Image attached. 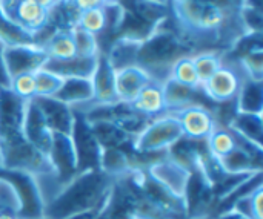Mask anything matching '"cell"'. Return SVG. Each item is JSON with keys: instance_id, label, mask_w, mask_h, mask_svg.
<instances>
[{"instance_id": "cell-14", "label": "cell", "mask_w": 263, "mask_h": 219, "mask_svg": "<svg viewBox=\"0 0 263 219\" xmlns=\"http://www.w3.org/2000/svg\"><path fill=\"white\" fill-rule=\"evenodd\" d=\"M91 81L94 87V100L88 106L79 107L77 111L91 106H108V104L119 103L116 95V69L111 66V63L102 52L97 58V66L91 77Z\"/></svg>"}, {"instance_id": "cell-20", "label": "cell", "mask_w": 263, "mask_h": 219, "mask_svg": "<svg viewBox=\"0 0 263 219\" xmlns=\"http://www.w3.org/2000/svg\"><path fill=\"white\" fill-rule=\"evenodd\" d=\"M54 98L63 101L72 109L88 106L94 100V87L91 78H63L62 87L54 95Z\"/></svg>"}, {"instance_id": "cell-25", "label": "cell", "mask_w": 263, "mask_h": 219, "mask_svg": "<svg viewBox=\"0 0 263 219\" xmlns=\"http://www.w3.org/2000/svg\"><path fill=\"white\" fill-rule=\"evenodd\" d=\"M23 209V195L14 172L0 169V210L20 215Z\"/></svg>"}, {"instance_id": "cell-16", "label": "cell", "mask_w": 263, "mask_h": 219, "mask_svg": "<svg viewBox=\"0 0 263 219\" xmlns=\"http://www.w3.org/2000/svg\"><path fill=\"white\" fill-rule=\"evenodd\" d=\"M52 135H54V132L49 129V126L43 120L39 107L34 104L32 100H29L28 106H26L25 121H23V137H25V140L29 144H32L37 150L48 155L51 143H52Z\"/></svg>"}, {"instance_id": "cell-19", "label": "cell", "mask_w": 263, "mask_h": 219, "mask_svg": "<svg viewBox=\"0 0 263 219\" xmlns=\"http://www.w3.org/2000/svg\"><path fill=\"white\" fill-rule=\"evenodd\" d=\"M227 127L242 141L253 144L259 149H263V120L262 114H242L234 112L230 118Z\"/></svg>"}, {"instance_id": "cell-28", "label": "cell", "mask_w": 263, "mask_h": 219, "mask_svg": "<svg viewBox=\"0 0 263 219\" xmlns=\"http://www.w3.org/2000/svg\"><path fill=\"white\" fill-rule=\"evenodd\" d=\"M237 146L239 144H237L236 135L227 126H222V124H219L213 130V134L208 137V140L205 141V147H206L208 154L217 161H220V160L227 158L230 154H233L237 149Z\"/></svg>"}, {"instance_id": "cell-8", "label": "cell", "mask_w": 263, "mask_h": 219, "mask_svg": "<svg viewBox=\"0 0 263 219\" xmlns=\"http://www.w3.org/2000/svg\"><path fill=\"white\" fill-rule=\"evenodd\" d=\"M176 117L182 129L183 138L196 143H205L213 130L219 126L214 111L208 104H191L176 112H168Z\"/></svg>"}, {"instance_id": "cell-29", "label": "cell", "mask_w": 263, "mask_h": 219, "mask_svg": "<svg viewBox=\"0 0 263 219\" xmlns=\"http://www.w3.org/2000/svg\"><path fill=\"white\" fill-rule=\"evenodd\" d=\"M225 54L219 49H203L193 54V63L200 84L205 83L223 64Z\"/></svg>"}, {"instance_id": "cell-41", "label": "cell", "mask_w": 263, "mask_h": 219, "mask_svg": "<svg viewBox=\"0 0 263 219\" xmlns=\"http://www.w3.org/2000/svg\"><path fill=\"white\" fill-rule=\"evenodd\" d=\"M0 219H20L15 213L6 212V210H0Z\"/></svg>"}, {"instance_id": "cell-43", "label": "cell", "mask_w": 263, "mask_h": 219, "mask_svg": "<svg viewBox=\"0 0 263 219\" xmlns=\"http://www.w3.org/2000/svg\"><path fill=\"white\" fill-rule=\"evenodd\" d=\"M96 219H108V218H106V215L103 213V209H102V212H100V213L97 215V218H96Z\"/></svg>"}, {"instance_id": "cell-42", "label": "cell", "mask_w": 263, "mask_h": 219, "mask_svg": "<svg viewBox=\"0 0 263 219\" xmlns=\"http://www.w3.org/2000/svg\"><path fill=\"white\" fill-rule=\"evenodd\" d=\"M145 2H149V3H154V5H160V6H168L170 0H145Z\"/></svg>"}, {"instance_id": "cell-39", "label": "cell", "mask_w": 263, "mask_h": 219, "mask_svg": "<svg viewBox=\"0 0 263 219\" xmlns=\"http://www.w3.org/2000/svg\"><path fill=\"white\" fill-rule=\"evenodd\" d=\"M100 212H102V209H100V210H94V212L80 213V215H76V216H71V218H68V219H96Z\"/></svg>"}, {"instance_id": "cell-31", "label": "cell", "mask_w": 263, "mask_h": 219, "mask_svg": "<svg viewBox=\"0 0 263 219\" xmlns=\"http://www.w3.org/2000/svg\"><path fill=\"white\" fill-rule=\"evenodd\" d=\"M0 43L3 46H12V45L37 43V40L32 34L26 32L23 28H20L12 20H9L0 8Z\"/></svg>"}, {"instance_id": "cell-10", "label": "cell", "mask_w": 263, "mask_h": 219, "mask_svg": "<svg viewBox=\"0 0 263 219\" xmlns=\"http://www.w3.org/2000/svg\"><path fill=\"white\" fill-rule=\"evenodd\" d=\"M3 14L26 32L37 37L43 32L48 23V9L32 0H0Z\"/></svg>"}, {"instance_id": "cell-11", "label": "cell", "mask_w": 263, "mask_h": 219, "mask_svg": "<svg viewBox=\"0 0 263 219\" xmlns=\"http://www.w3.org/2000/svg\"><path fill=\"white\" fill-rule=\"evenodd\" d=\"M3 57L8 68V72L12 77L35 72L46 63L48 57L40 43H25V45H12L3 48Z\"/></svg>"}, {"instance_id": "cell-1", "label": "cell", "mask_w": 263, "mask_h": 219, "mask_svg": "<svg viewBox=\"0 0 263 219\" xmlns=\"http://www.w3.org/2000/svg\"><path fill=\"white\" fill-rule=\"evenodd\" d=\"M240 6L242 0H170L168 3L176 29L196 49L219 41L233 48L245 35L239 20Z\"/></svg>"}, {"instance_id": "cell-3", "label": "cell", "mask_w": 263, "mask_h": 219, "mask_svg": "<svg viewBox=\"0 0 263 219\" xmlns=\"http://www.w3.org/2000/svg\"><path fill=\"white\" fill-rule=\"evenodd\" d=\"M168 17L142 41L137 55V64L142 66L154 81L160 83L168 78L171 66L179 58L197 52V49L179 34L174 23H171V26L166 23Z\"/></svg>"}, {"instance_id": "cell-5", "label": "cell", "mask_w": 263, "mask_h": 219, "mask_svg": "<svg viewBox=\"0 0 263 219\" xmlns=\"http://www.w3.org/2000/svg\"><path fill=\"white\" fill-rule=\"evenodd\" d=\"M183 138L179 121L173 114H163L149 120L133 138L131 149L139 155L160 157Z\"/></svg>"}, {"instance_id": "cell-15", "label": "cell", "mask_w": 263, "mask_h": 219, "mask_svg": "<svg viewBox=\"0 0 263 219\" xmlns=\"http://www.w3.org/2000/svg\"><path fill=\"white\" fill-rule=\"evenodd\" d=\"M32 101L52 132L71 135L74 126V109L71 106L54 97H35Z\"/></svg>"}, {"instance_id": "cell-17", "label": "cell", "mask_w": 263, "mask_h": 219, "mask_svg": "<svg viewBox=\"0 0 263 219\" xmlns=\"http://www.w3.org/2000/svg\"><path fill=\"white\" fill-rule=\"evenodd\" d=\"M151 75L139 64L125 66L116 71V95L120 103H131L139 92L151 83Z\"/></svg>"}, {"instance_id": "cell-37", "label": "cell", "mask_w": 263, "mask_h": 219, "mask_svg": "<svg viewBox=\"0 0 263 219\" xmlns=\"http://www.w3.org/2000/svg\"><path fill=\"white\" fill-rule=\"evenodd\" d=\"M71 3L76 6V9L79 12L80 11H88V9H92V8H100V6L106 5L105 0H71Z\"/></svg>"}, {"instance_id": "cell-40", "label": "cell", "mask_w": 263, "mask_h": 219, "mask_svg": "<svg viewBox=\"0 0 263 219\" xmlns=\"http://www.w3.org/2000/svg\"><path fill=\"white\" fill-rule=\"evenodd\" d=\"M34 3H37V5H40L42 8H45V9H51L57 2H60V0H32Z\"/></svg>"}, {"instance_id": "cell-32", "label": "cell", "mask_w": 263, "mask_h": 219, "mask_svg": "<svg viewBox=\"0 0 263 219\" xmlns=\"http://www.w3.org/2000/svg\"><path fill=\"white\" fill-rule=\"evenodd\" d=\"M76 26L94 34L96 37H99L100 34H105L108 29V14H106L105 6L92 8L88 11H80L77 15Z\"/></svg>"}, {"instance_id": "cell-7", "label": "cell", "mask_w": 263, "mask_h": 219, "mask_svg": "<svg viewBox=\"0 0 263 219\" xmlns=\"http://www.w3.org/2000/svg\"><path fill=\"white\" fill-rule=\"evenodd\" d=\"M243 78L245 75L237 63L223 60V64L213 74V77L200 84V91L203 97L214 104H230L234 103Z\"/></svg>"}, {"instance_id": "cell-44", "label": "cell", "mask_w": 263, "mask_h": 219, "mask_svg": "<svg viewBox=\"0 0 263 219\" xmlns=\"http://www.w3.org/2000/svg\"><path fill=\"white\" fill-rule=\"evenodd\" d=\"M105 2H106V5H108V3H117L119 0H105Z\"/></svg>"}, {"instance_id": "cell-36", "label": "cell", "mask_w": 263, "mask_h": 219, "mask_svg": "<svg viewBox=\"0 0 263 219\" xmlns=\"http://www.w3.org/2000/svg\"><path fill=\"white\" fill-rule=\"evenodd\" d=\"M3 45L0 43V89H5V87H9V83H11V75L8 72V68H6V63H5V57H3Z\"/></svg>"}, {"instance_id": "cell-45", "label": "cell", "mask_w": 263, "mask_h": 219, "mask_svg": "<svg viewBox=\"0 0 263 219\" xmlns=\"http://www.w3.org/2000/svg\"><path fill=\"white\" fill-rule=\"evenodd\" d=\"M0 169H2V152H0Z\"/></svg>"}, {"instance_id": "cell-27", "label": "cell", "mask_w": 263, "mask_h": 219, "mask_svg": "<svg viewBox=\"0 0 263 219\" xmlns=\"http://www.w3.org/2000/svg\"><path fill=\"white\" fill-rule=\"evenodd\" d=\"M48 60H68L76 57V45L71 31H55L40 41Z\"/></svg>"}, {"instance_id": "cell-13", "label": "cell", "mask_w": 263, "mask_h": 219, "mask_svg": "<svg viewBox=\"0 0 263 219\" xmlns=\"http://www.w3.org/2000/svg\"><path fill=\"white\" fill-rule=\"evenodd\" d=\"M28 101L17 97L9 87L0 89V141L23 135V121Z\"/></svg>"}, {"instance_id": "cell-23", "label": "cell", "mask_w": 263, "mask_h": 219, "mask_svg": "<svg viewBox=\"0 0 263 219\" xmlns=\"http://www.w3.org/2000/svg\"><path fill=\"white\" fill-rule=\"evenodd\" d=\"M142 41L128 38V37H116L108 51H103L105 57L111 63V66L117 71L125 66L137 64V55Z\"/></svg>"}, {"instance_id": "cell-6", "label": "cell", "mask_w": 263, "mask_h": 219, "mask_svg": "<svg viewBox=\"0 0 263 219\" xmlns=\"http://www.w3.org/2000/svg\"><path fill=\"white\" fill-rule=\"evenodd\" d=\"M71 140L74 143L77 155V170H100L103 147L97 141L92 127L86 117L74 109V126L71 132Z\"/></svg>"}, {"instance_id": "cell-24", "label": "cell", "mask_w": 263, "mask_h": 219, "mask_svg": "<svg viewBox=\"0 0 263 219\" xmlns=\"http://www.w3.org/2000/svg\"><path fill=\"white\" fill-rule=\"evenodd\" d=\"M263 81L243 78L239 94L234 100V112L242 114H262Z\"/></svg>"}, {"instance_id": "cell-30", "label": "cell", "mask_w": 263, "mask_h": 219, "mask_svg": "<svg viewBox=\"0 0 263 219\" xmlns=\"http://www.w3.org/2000/svg\"><path fill=\"white\" fill-rule=\"evenodd\" d=\"M168 78L182 86H186L191 89H200V81H199L194 63H193V55H185L179 58L171 66Z\"/></svg>"}, {"instance_id": "cell-34", "label": "cell", "mask_w": 263, "mask_h": 219, "mask_svg": "<svg viewBox=\"0 0 263 219\" xmlns=\"http://www.w3.org/2000/svg\"><path fill=\"white\" fill-rule=\"evenodd\" d=\"M34 78H35L37 97H54L63 83V77L57 75L55 72L46 68H40L39 71H35Z\"/></svg>"}, {"instance_id": "cell-46", "label": "cell", "mask_w": 263, "mask_h": 219, "mask_svg": "<svg viewBox=\"0 0 263 219\" xmlns=\"http://www.w3.org/2000/svg\"><path fill=\"white\" fill-rule=\"evenodd\" d=\"M194 219H211V218H208V216H205V218H194Z\"/></svg>"}, {"instance_id": "cell-38", "label": "cell", "mask_w": 263, "mask_h": 219, "mask_svg": "<svg viewBox=\"0 0 263 219\" xmlns=\"http://www.w3.org/2000/svg\"><path fill=\"white\" fill-rule=\"evenodd\" d=\"M211 219H250L248 216L242 215L240 212H237L236 209L233 207H228V209H222L220 212H217L216 215H213Z\"/></svg>"}, {"instance_id": "cell-35", "label": "cell", "mask_w": 263, "mask_h": 219, "mask_svg": "<svg viewBox=\"0 0 263 219\" xmlns=\"http://www.w3.org/2000/svg\"><path fill=\"white\" fill-rule=\"evenodd\" d=\"M9 89L20 98L29 101L34 100L37 97L35 92V78L32 72H26V74H20L11 78L9 83Z\"/></svg>"}, {"instance_id": "cell-2", "label": "cell", "mask_w": 263, "mask_h": 219, "mask_svg": "<svg viewBox=\"0 0 263 219\" xmlns=\"http://www.w3.org/2000/svg\"><path fill=\"white\" fill-rule=\"evenodd\" d=\"M114 180L102 170H83L65 183L45 204L43 216L68 219L80 213L105 207L112 190Z\"/></svg>"}, {"instance_id": "cell-33", "label": "cell", "mask_w": 263, "mask_h": 219, "mask_svg": "<svg viewBox=\"0 0 263 219\" xmlns=\"http://www.w3.org/2000/svg\"><path fill=\"white\" fill-rule=\"evenodd\" d=\"M72 38H74V45H76V55L77 57H86V58H92V57H99L102 49H100V43H99V37H96L94 34L83 31L77 26H74L71 29Z\"/></svg>"}, {"instance_id": "cell-22", "label": "cell", "mask_w": 263, "mask_h": 219, "mask_svg": "<svg viewBox=\"0 0 263 219\" xmlns=\"http://www.w3.org/2000/svg\"><path fill=\"white\" fill-rule=\"evenodd\" d=\"M163 97H165V104H166V112H176L180 111L186 106L191 104H206L203 100H199V97H202V91L200 89H191L186 86H182L170 78H166L163 83Z\"/></svg>"}, {"instance_id": "cell-47", "label": "cell", "mask_w": 263, "mask_h": 219, "mask_svg": "<svg viewBox=\"0 0 263 219\" xmlns=\"http://www.w3.org/2000/svg\"><path fill=\"white\" fill-rule=\"evenodd\" d=\"M39 219H48V218H45V216H42V218H39Z\"/></svg>"}, {"instance_id": "cell-26", "label": "cell", "mask_w": 263, "mask_h": 219, "mask_svg": "<svg viewBox=\"0 0 263 219\" xmlns=\"http://www.w3.org/2000/svg\"><path fill=\"white\" fill-rule=\"evenodd\" d=\"M92 132L100 143L103 149H111V147H131L133 144V135L120 129L117 124L111 121H89Z\"/></svg>"}, {"instance_id": "cell-9", "label": "cell", "mask_w": 263, "mask_h": 219, "mask_svg": "<svg viewBox=\"0 0 263 219\" xmlns=\"http://www.w3.org/2000/svg\"><path fill=\"white\" fill-rule=\"evenodd\" d=\"M145 173L160 187H163L166 192H170L173 196L185 201L186 187L191 178V172L171 160L170 157L163 155L159 160L153 161L149 166H146Z\"/></svg>"}, {"instance_id": "cell-12", "label": "cell", "mask_w": 263, "mask_h": 219, "mask_svg": "<svg viewBox=\"0 0 263 219\" xmlns=\"http://www.w3.org/2000/svg\"><path fill=\"white\" fill-rule=\"evenodd\" d=\"M48 158L52 167L54 177L63 186L72 177L79 173L77 170V155L71 135L55 134L52 135V143L48 152Z\"/></svg>"}, {"instance_id": "cell-21", "label": "cell", "mask_w": 263, "mask_h": 219, "mask_svg": "<svg viewBox=\"0 0 263 219\" xmlns=\"http://www.w3.org/2000/svg\"><path fill=\"white\" fill-rule=\"evenodd\" d=\"M97 58L99 57H92V58H86V57H72L68 60H46V63L43 64V68L55 72L57 75L63 77V78H91L96 66H97Z\"/></svg>"}, {"instance_id": "cell-4", "label": "cell", "mask_w": 263, "mask_h": 219, "mask_svg": "<svg viewBox=\"0 0 263 219\" xmlns=\"http://www.w3.org/2000/svg\"><path fill=\"white\" fill-rule=\"evenodd\" d=\"M2 170L29 175L35 180L54 175L48 155L29 144L23 135L0 141Z\"/></svg>"}, {"instance_id": "cell-18", "label": "cell", "mask_w": 263, "mask_h": 219, "mask_svg": "<svg viewBox=\"0 0 263 219\" xmlns=\"http://www.w3.org/2000/svg\"><path fill=\"white\" fill-rule=\"evenodd\" d=\"M129 106L140 115H143L148 120H153L156 117H160L166 112L165 97H163V86L160 81H151L148 83L139 95L129 103Z\"/></svg>"}]
</instances>
